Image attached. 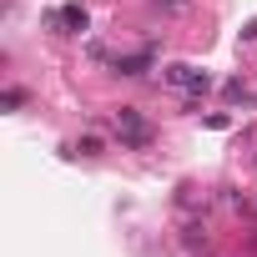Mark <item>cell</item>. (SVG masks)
<instances>
[{
	"instance_id": "7a4b0ae2",
	"label": "cell",
	"mask_w": 257,
	"mask_h": 257,
	"mask_svg": "<svg viewBox=\"0 0 257 257\" xmlns=\"http://www.w3.org/2000/svg\"><path fill=\"white\" fill-rule=\"evenodd\" d=\"M162 81H167V86H177V91H192V96L212 91V76H207V71H197V66H182V61H177V66H167V71H162Z\"/></svg>"
},
{
	"instance_id": "6da1fadb",
	"label": "cell",
	"mask_w": 257,
	"mask_h": 257,
	"mask_svg": "<svg viewBox=\"0 0 257 257\" xmlns=\"http://www.w3.org/2000/svg\"><path fill=\"white\" fill-rule=\"evenodd\" d=\"M116 137H121L126 147H137V152H142V147H152V126L142 121L137 106H121V111H116Z\"/></svg>"
},
{
	"instance_id": "277c9868",
	"label": "cell",
	"mask_w": 257,
	"mask_h": 257,
	"mask_svg": "<svg viewBox=\"0 0 257 257\" xmlns=\"http://www.w3.org/2000/svg\"><path fill=\"white\" fill-rule=\"evenodd\" d=\"M147 66H152V51H142V56H116V71H121V76H147Z\"/></svg>"
},
{
	"instance_id": "5b68a950",
	"label": "cell",
	"mask_w": 257,
	"mask_h": 257,
	"mask_svg": "<svg viewBox=\"0 0 257 257\" xmlns=\"http://www.w3.org/2000/svg\"><path fill=\"white\" fill-rule=\"evenodd\" d=\"M227 96H232V101H242V106H252V91H247L242 81H227Z\"/></svg>"
},
{
	"instance_id": "8992f818",
	"label": "cell",
	"mask_w": 257,
	"mask_h": 257,
	"mask_svg": "<svg viewBox=\"0 0 257 257\" xmlns=\"http://www.w3.org/2000/svg\"><path fill=\"white\" fill-rule=\"evenodd\" d=\"M162 6H167V11H182V6H187V0H162Z\"/></svg>"
},
{
	"instance_id": "3957f363",
	"label": "cell",
	"mask_w": 257,
	"mask_h": 257,
	"mask_svg": "<svg viewBox=\"0 0 257 257\" xmlns=\"http://www.w3.org/2000/svg\"><path fill=\"white\" fill-rule=\"evenodd\" d=\"M51 26H66V36H81V31L91 26V16H86L81 6H61V11L51 16Z\"/></svg>"
}]
</instances>
